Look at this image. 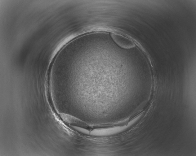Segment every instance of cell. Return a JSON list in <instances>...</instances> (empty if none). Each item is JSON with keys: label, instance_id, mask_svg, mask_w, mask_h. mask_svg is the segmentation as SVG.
Listing matches in <instances>:
<instances>
[{"label": "cell", "instance_id": "6da1fadb", "mask_svg": "<svg viewBox=\"0 0 196 156\" xmlns=\"http://www.w3.org/2000/svg\"><path fill=\"white\" fill-rule=\"evenodd\" d=\"M111 36L115 42L124 48L128 49L133 47L135 45L130 40L118 34L111 33Z\"/></svg>", "mask_w": 196, "mask_h": 156}, {"label": "cell", "instance_id": "7a4b0ae2", "mask_svg": "<svg viewBox=\"0 0 196 156\" xmlns=\"http://www.w3.org/2000/svg\"><path fill=\"white\" fill-rule=\"evenodd\" d=\"M122 127H114L105 129H95L90 132V134L96 136H107L114 134L120 132Z\"/></svg>", "mask_w": 196, "mask_h": 156}, {"label": "cell", "instance_id": "3957f363", "mask_svg": "<svg viewBox=\"0 0 196 156\" xmlns=\"http://www.w3.org/2000/svg\"><path fill=\"white\" fill-rule=\"evenodd\" d=\"M60 116L61 118L65 122L73 124V125L86 127L88 125L82 120L72 115L64 114L61 113Z\"/></svg>", "mask_w": 196, "mask_h": 156}, {"label": "cell", "instance_id": "277c9868", "mask_svg": "<svg viewBox=\"0 0 196 156\" xmlns=\"http://www.w3.org/2000/svg\"><path fill=\"white\" fill-rule=\"evenodd\" d=\"M72 127L74 129L79 132L87 135L89 134V131L81 127L74 125H72Z\"/></svg>", "mask_w": 196, "mask_h": 156}]
</instances>
